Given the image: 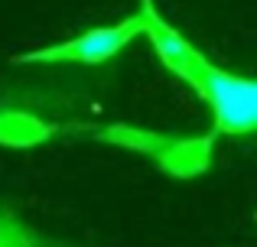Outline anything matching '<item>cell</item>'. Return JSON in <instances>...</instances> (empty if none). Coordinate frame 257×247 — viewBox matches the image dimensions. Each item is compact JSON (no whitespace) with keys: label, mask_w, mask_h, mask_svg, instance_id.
I'll return each instance as SVG.
<instances>
[{"label":"cell","mask_w":257,"mask_h":247,"mask_svg":"<svg viewBox=\"0 0 257 247\" xmlns=\"http://www.w3.org/2000/svg\"><path fill=\"white\" fill-rule=\"evenodd\" d=\"M137 13L144 17V36L150 39L157 59L208 104L215 137H247L257 127V85L215 65L173 23H166L153 0H140Z\"/></svg>","instance_id":"1"},{"label":"cell","mask_w":257,"mask_h":247,"mask_svg":"<svg viewBox=\"0 0 257 247\" xmlns=\"http://www.w3.org/2000/svg\"><path fill=\"white\" fill-rule=\"evenodd\" d=\"M137 36H144V17L131 13L120 23L94 26V30H85L82 36L65 39V43L23 52V56H17V62L20 65H101L107 59H114L120 49H127Z\"/></svg>","instance_id":"2"},{"label":"cell","mask_w":257,"mask_h":247,"mask_svg":"<svg viewBox=\"0 0 257 247\" xmlns=\"http://www.w3.org/2000/svg\"><path fill=\"white\" fill-rule=\"evenodd\" d=\"M215 153V133L208 137H170V143L163 146L153 163L173 179H195L202 172H208Z\"/></svg>","instance_id":"3"},{"label":"cell","mask_w":257,"mask_h":247,"mask_svg":"<svg viewBox=\"0 0 257 247\" xmlns=\"http://www.w3.org/2000/svg\"><path fill=\"white\" fill-rule=\"evenodd\" d=\"M56 130L59 127H52L49 121L36 117L33 111H20V108L0 111V146L30 150V146H39V143H46V140H52Z\"/></svg>","instance_id":"4"},{"label":"cell","mask_w":257,"mask_h":247,"mask_svg":"<svg viewBox=\"0 0 257 247\" xmlns=\"http://www.w3.org/2000/svg\"><path fill=\"white\" fill-rule=\"evenodd\" d=\"M94 137L101 143L120 146L127 153H140V156L157 159L163 153V146L170 143L173 133H160V130H150V127H134V124H107L101 130H94Z\"/></svg>","instance_id":"5"},{"label":"cell","mask_w":257,"mask_h":247,"mask_svg":"<svg viewBox=\"0 0 257 247\" xmlns=\"http://www.w3.org/2000/svg\"><path fill=\"white\" fill-rule=\"evenodd\" d=\"M0 247H46L30 228L17 221V215L0 208Z\"/></svg>","instance_id":"6"}]
</instances>
